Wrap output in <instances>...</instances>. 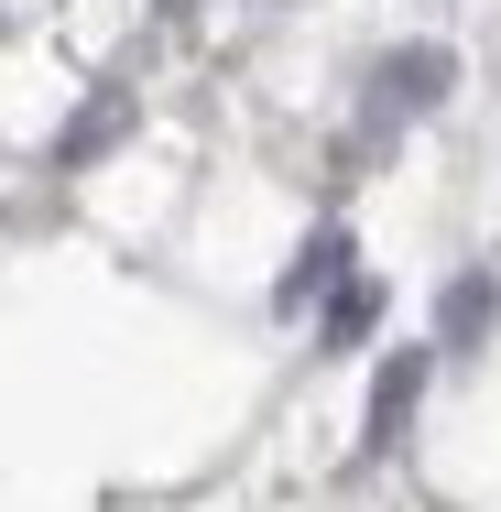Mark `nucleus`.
<instances>
[{
    "label": "nucleus",
    "instance_id": "1",
    "mask_svg": "<svg viewBox=\"0 0 501 512\" xmlns=\"http://www.w3.org/2000/svg\"><path fill=\"white\" fill-rule=\"evenodd\" d=\"M436 88H447V55H436V44H414V55H393V66H382L371 120H414V109H436Z\"/></svg>",
    "mask_w": 501,
    "mask_h": 512
}]
</instances>
